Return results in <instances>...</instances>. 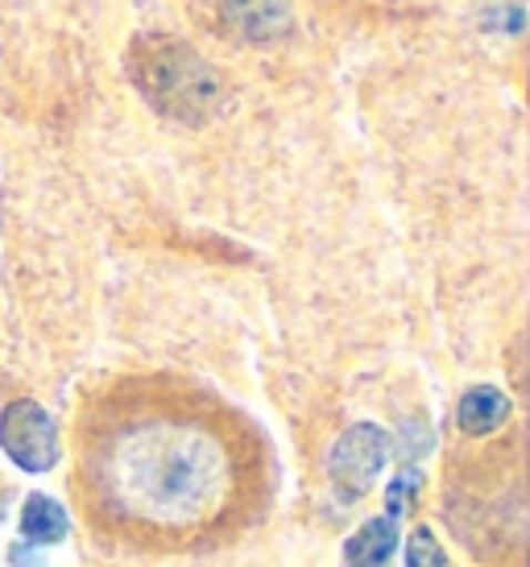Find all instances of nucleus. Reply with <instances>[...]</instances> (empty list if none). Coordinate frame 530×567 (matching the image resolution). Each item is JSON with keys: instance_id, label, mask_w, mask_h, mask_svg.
Returning a JSON list of instances; mask_svg holds the SVG:
<instances>
[{"instance_id": "obj_5", "label": "nucleus", "mask_w": 530, "mask_h": 567, "mask_svg": "<svg viewBox=\"0 0 530 567\" xmlns=\"http://www.w3.org/2000/svg\"><path fill=\"white\" fill-rule=\"evenodd\" d=\"M398 538H402L398 518L377 514L365 526H357L353 538L344 543V567H386L398 551Z\"/></svg>"}, {"instance_id": "obj_1", "label": "nucleus", "mask_w": 530, "mask_h": 567, "mask_svg": "<svg viewBox=\"0 0 530 567\" xmlns=\"http://www.w3.org/2000/svg\"><path fill=\"white\" fill-rule=\"evenodd\" d=\"M129 80L157 116L183 125H207L228 100L216 66L171 33H137L129 42Z\"/></svg>"}, {"instance_id": "obj_3", "label": "nucleus", "mask_w": 530, "mask_h": 567, "mask_svg": "<svg viewBox=\"0 0 530 567\" xmlns=\"http://www.w3.org/2000/svg\"><path fill=\"white\" fill-rule=\"evenodd\" d=\"M390 460V435L377 423H353L328 456V481L344 502H357L377 485Z\"/></svg>"}, {"instance_id": "obj_10", "label": "nucleus", "mask_w": 530, "mask_h": 567, "mask_svg": "<svg viewBox=\"0 0 530 567\" xmlns=\"http://www.w3.org/2000/svg\"><path fill=\"white\" fill-rule=\"evenodd\" d=\"M4 564H9V567H47V555H42V547L13 543V547H9V555H4Z\"/></svg>"}, {"instance_id": "obj_9", "label": "nucleus", "mask_w": 530, "mask_h": 567, "mask_svg": "<svg viewBox=\"0 0 530 567\" xmlns=\"http://www.w3.org/2000/svg\"><path fill=\"white\" fill-rule=\"evenodd\" d=\"M419 488H422L419 468H402V473L390 481V488H386V514H390V518H402L406 509L415 505V493H419Z\"/></svg>"}, {"instance_id": "obj_4", "label": "nucleus", "mask_w": 530, "mask_h": 567, "mask_svg": "<svg viewBox=\"0 0 530 567\" xmlns=\"http://www.w3.org/2000/svg\"><path fill=\"white\" fill-rule=\"evenodd\" d=\"M220 21L245 42H278L291 33V0H220Z\"/></svg>"}, {"instance_id": "obj_6", "label": "nucleus", "mask_w": 530, "mask_h": 567, "mask_svg": "<svg viewBox=\"0 0 530 567\" xmlns=\"http://www.w3.org/2000/svg\"><path fill=\"white\" fill-rule=\"evenodd\" d=\"M514 414V402L501 394L498 385H472L460 394V406H456V426L465 435H493L498 426L510 423Z\"/></svg>"}, {"instance_id": "obj_7", "label": "nucleus", "mask_w": 530, "mask_h": 567, "mask_svg": "<svg viewBox=\"0 0 530 567\" xmlns=\"http://www.w3.org/2000/svg\"><path fill=\"white\" fill-rule=\"evenodd\" d=\"M71 535V514L50 493H30L21 505V543L30 547H59Z\"/></svg>"}, {"instance_id": "obj_2", "label": "nucleus", "mask_w": 530, "mask_h": 567, "mask_svg": "<svg viewBox=\"0 0 530 567\" xmlns=\"http://www.w3.org/2000/svg\"><path fill=\"white\" fill-rule=\"evenodd\" d=\"M0 452L9 456L13 468L30 476L50 473L63 460V440L59 423L50 419V410L33 398H17L0 410Z\"/></svg>"}, {"instance_id": "obj_8", "label": "nucleus", "mask_w": 530, "mask_h": 567, "mask_svg": "<svg viewBox=\"0 0 530 567\" xmlns=\"http://www.w3.org/2000/svg\"><path fill=\"white\" fill-rule=\"evenodd\" d=\"M402 564L406 567H452L448 564V551L431 526H419L410 530V538L402 543Z\"/></svg>"}]
</instances>
